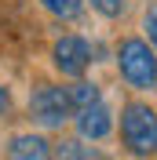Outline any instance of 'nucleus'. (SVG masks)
Listing matches in <instances>:
<instances>
[{
  "label": "nucleus",
  "instance_id": "obj_1",
  "mask_svg": "<svg viewBox=\"0 0 157 160\" xmlns=\"http://www.w3.org/2000/svg\"><path fill=\"white\" fill-rule=\"evenodd\" d=\"M117 138H121V149L135 160H150L157 157V109L143 98H128L121 106V117H117Z\"/></svg>",
  "mask_w": 157,
  "mask_h": 160
},
{
  "label": "nucleus",
  "instance_id": "obj_2",
  "mask_svg": "<svg viewBox=\"0 0 157 160\" xmlns=\"http://www.w3.org/2000/svg\"><path fill=\"white\" fill-rule=\"evenodd\" d=\"M117 73L132 91L157 95V51L146 44V37H121L117 40Z\"/></svg>",
  "mask_w": 157,
  "mask_h": 160
},
{
  "label": "nucleus",
  "instance_id": "obj_3",
  "mask_svg": "<svg viewBox=\"0 0 157 160\" xmlns=\"http://www.w3.org/2000/svg\"><path fill=\"white\" fill-rule=\"evenodd\" d=\"M30 117L37 120L40 128H66L73 120V106L62 84H37L30 91Z\"/></svg>",
  "mask_w": 157,
  "mask_h": 160
},
{
  "label": "nucleus",
  "instance_id": "obj_4",
  "mask_svg": "<svg viewBox=\"0 0 157 160\" xmlns=\"http://www.w3.org/2000/svg\"><path fill=\"white\" fill-rule=\"evenodd\" d=\"M91 62H95V48H91L80 33H62V37L51 44V66H55V73L66 77V80L84 77V73L91 69Z\"/></svg>",
  "mask_w": 157,
  "mask_h": 160
},
{
  "label": "nucleus",
  "instance_id": "obj_5",
  "mask_svg": "<svg viewBox=\"0 0 157 160\" xmlns=\"http://www.w3.org/2000/svg\"><path fill=\"white\" fill-rule=\"evenodd\" d=\"M113 124H117V117H113V109H110L102 98L73 113L77 138H84V142H102V138H110V135H113Z\"/></svg>",
  "mask_w": 157,
  "mask_h": 160
},
{
  "label": "nucleus",
  "instance_id": "obj_6",
  "mask_svg": "<svg viewBox=\"0 0 157 160\" xmlns=\"http://www.w3.org/2000/svg\"><path fill=\"white\" fill-rule=\"evenodd\" d=\"M55 146L48 142V135H37V131H22V135H11L8 142V160H51Z\"/></svg>",
  "mask_w": 157,
  "mask_h": 160
},
{
  "label": "nucleus",
  "instance_id": "obj_7",
  "mask_svg": "<svg viewBox=\"0 0 157 160\" xmlns=\"http://www.w3.org/2000/svg\"><path fill=\"white\" fill-rule=\"evenodd\" d=\"M51 160H110V157L99 153L95 146H84V138H62L51 153Z\"/></svg>",
  "mask_w": 157,
  "mask_h": 160
},
{
  "label": "nucleus",
  "instance_id": "obj_8",
  "mask_svg": "<svg viewBox=\"0 0 157 160\" xmlns=\"http://www.w3.org/2000/svg\"><path fill=\"white\" fill-rule=\"evenodd\" d=\"M66 95H69V106H73V113H77V109H84V106H91V102H99V98H102V88H99L95 80L77 77V80L66 88Z\"/></svg>",
  "mask_w": 157,
  "mask_h": 160
},
{
  "label": "nucleus",
  "instance_id": "obj_9",
  "mask_svg": "<svg viewBox=\"0 0 157 160\" xmlns=\"http://www.w3.org/2000/svg\"><path fill=\"white\" fill-rule=\"evenodd\" d=\"M40 8L59 22H77L88 11V0H40Z\"/></svg>",
  "mask_w": 157,
  "mask_h": 160
},
{
  "label": "nucleus",
  "instance_id": "obj_10",
  "mask_svg": "<svg viewBox=\"0 0 157 160\" xmlns=\"http://www.w3.org/2000/svg\"><path fill=\"white\" fill-rule=\"evenodd\" d=\"M91 4V11H95V15H102V18H124L128 15V0H88Z\"/></svg>",
  "mask_w": 157,
  "mask_h": 160
},
{
  "label": "nucleus",
  "instance_id": "obj_11",
  "mask_svg": "<svg viewBox=\"0 0 157 160\" xmlns=\"http://www.w3.org/2000/svg\"><path fill=\"white\" fill-rule=\"evenodd\" d=\"M143 33H146V44L157 51V4H150L143 11Z\"/></svg>",
  "mask_w": 157,
  "mask_h": 160
},
{
  "label": "nucleus",
  "instance_id": "obj_12",
  "mask_svg": "<svg viewBox=\"0 0 157 160\" xmlns=\"http://www.w3.org/2000/svg\"><path fill=\"white\" fill-rule=\"evenodd\" d=\"M8 113H11V91L0 84V117H8Z\"/></svg>",
  "mask_w": 157,
  "mask_h": 160
}]
</instances>
